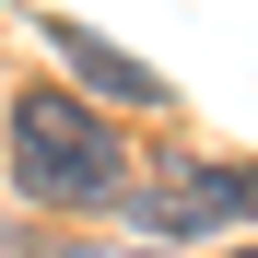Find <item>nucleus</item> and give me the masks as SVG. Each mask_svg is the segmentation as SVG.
<instances>
[{
    "mask_svg": "<svg viewBox=\"0 0 258 258\" xmlns=\"http://www.w3.org/2000/svg\"><path fill=\"white\" fill-rule=\"evenodd\" d=\"M12 176H24V200H47V211H94V200L129 188V141L82 94L35 82V94L12 106Z\"/></svg>",
    "mask_w": 258,
    "mask_h": 258,
    "instance_id": "1",
    "label": "nucleus"
},
{
    "mask_svg": "<svg viewBox=\"0 0 258 258\" xmlns=\"http://www.w3.org/2000/svg\"><path fill=\"white\" fill-rule=\"evenodd\" d=\"M258 223V164H176V176H153L141 188V235L153 246H176V235H200V223Z\"/></svg>",
    "mask_w": 258,
    "mask_h": 258,
    "instance_id": "2",
    "label": "nucleus"
},
{
    "mask_svg": "<svg viewBox=\"0 0 258 258\" xmlns=\"http://www.w3.org/2000/svg\"><path fill=\"white\" fill-rule=\"evenodd\" d=\"M47 47H59V59L82 71V82H94V94H141V106H153V71L129 59V47H106L94 24H47Z\"/></svg>",
    "mask_w": 258,
    "mask_h": 258,
    "instance_id": "3",
    "label": "nucleus"
},
{
    "mask_svg": "<svg viewBox=\"0 0 258 258\" xmlns=\"http://www.w3.org/2000/svg\"><path fill=\"white\" fill-rule=\"evenodd\" d=\"M71 258H164V246H71Z\"/></svg>",
    "mask_w": 258,
    "mask_h": 258,
    "instance_id": "4",
    "label": "nucleus"
},
{
    "mask_svg": "<svg viewBox=\"0 0 258 258\" xmlns=\"http://www.w3.org/2000/svg\"><path fill=\"white\" fill-rule=\"evenodd\" d=\"M235 258H258V246H235Z\"/></svg>",
    "mask_w": 258,
    "mask_h": 258,
    "instance_id": "5",
    "label": "nucleus"
}]
</instances>
